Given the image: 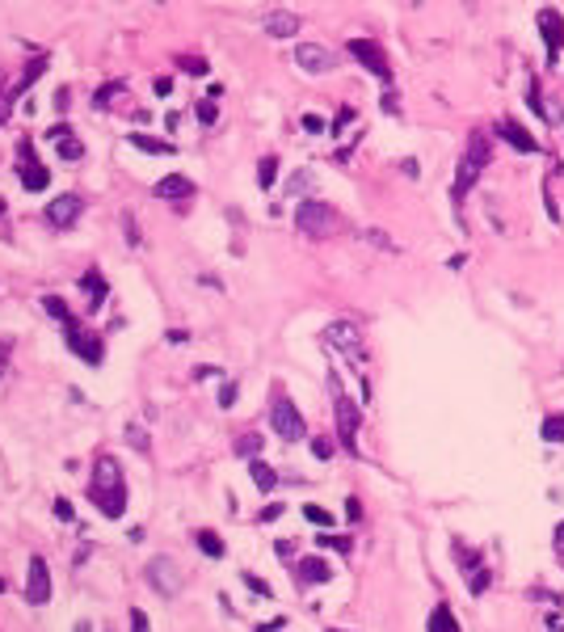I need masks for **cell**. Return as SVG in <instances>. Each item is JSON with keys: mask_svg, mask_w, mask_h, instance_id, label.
Wrapping results in <instances>:
<instances>
[{"mask_svg": "<svg viewBox=\"0 0 564 632\" xmlns=\"http://www.w3.org/2000/svg\"><path fill=\"white\" fill-rule=\"evenodd\" d=\"M88 502H93L105 519H122V515H126V481H122L118 460H110V456L97 460L93 481H88Z\"/></svg>", "mask_w": 564, "mask_h": 632, "instance_id": "obj_1", "label": "cell"}, {"mask_svg": "<svg viewBox=\"0 0 564 632\" xmlns=\"http://www.w3.org/2000/svg\"><path fill=\"white\" fill-rule=\"evenodd\" d=\"M295 228H299L303 236L324 240V236L341 232V228H346V219H341V211H337V207H329V202H320V198H308V202H299V211H295Z\"/></svg>", "mask_w": 564, "mask_h": 632, "instance_id": "obj_2", "label": "cell"}, {"mask_svg": "<svg viewBox=\"0 0 564 632\" xmlns=\"http://www.w3.org/2000/svg\"><path fill=\"white\" fill-rule=\"evenodd\" d=\"M485 165H489V143H485L480 135H472L468 156L459 160V173H455V186H451V202H455V207L468 198V190L476 186V177H480V169H485Z\"/></svg>", "mask_w": 564, "mask_h": 632, "instance_id": "obj_3", "label": "cell"}, {"mask_svg": "<svg viewBox=\"0 0 564 632\" xmlns=\"http://www.w3.org/2000/svg\"><path fill=\"white\" fill-rule=\"evenodd\" d=\"M270 426H274V430H278V439H287V443L308 439V422L299 418L295 401H291L282 388H274V401H270Z\"/></svg>", "mask_w": 564, "mask_h": 632, "instance_id": "obj_4", "label": "cell"}, {"mask_svg": "<svg viewBox=\"0 0 564 632\" xmlns=\"http://www.w3.org/2000/svg\"><path fill=\"white\" fill-rule=\"evenodd\" d=\"M147 582L160 599H173L181 591V565H173L169 557H152L147 561Z\"/></svg>", "mask_w": 564, "mask_h": 632, "instance_id": "obj_5", "label": "cell"}, {"mask_svg": "<svg viewBox=\"0 0 564 632\" xmlns=\"http://www.w3.org/2000/svg\"><path fill=\"white\" fill-rule=\"evenodd\" d=\"M346 51H350V59H358L367 72H375V76H383V80L392 76L388 55H383V46H379V42H371V38H350V46H346Z\"/></svg>", "mask_w": 564, "mask_h": 632, "instance_id": "obj_6", "label": "cell"}, {"mask_svg": "<svg viewBox=\"0 0 564 632\" xmlns=\"http://www.w3.org/2000/svg\"><path fill=\"white\" fill-rule=\"evenodd\" d=\"M80 211H84V198H80V194H55V198L46 202V211H42V215H46V224H51V228H59V232H63V228H72V224L80 219Z\"/></svg>", "mask_w": 564, "mask_h": 632, "instance_id": "obj_7", "label": "cell"}, {"mask_svg": "<svg viewBox=\"0 0 564 632\" xmlns=\"http://www.w3.org/2000/svg\"><path fill=\"white\" fill-rule=\"evenodd\" d=\"M295 63H299L303 72H312V76H324V72H333V67H337L333 51H329V46H320V42H299V46H295Z\"/></svg>", "mask_w": 564, "mask_h": 632, "instance_id": "obj_8", "label": "cell"}, {"mask_svg": "<svg viewBox=\"0 0 564 632\" xmlns=\"http://www.w3.org/2000/svg\"><path fill=\"white\" fill-rule=\"evenodd\" d=\"M25 599L34 603V607H42L46 599H51V569H46V561L34 553L29 557V578H25Z\"/></svg>", "mask_w": 564, "mask_h": 632, "instance_id": "obj_9", "label": "cell"}, {"mask_svg": "<svg viewBox=\"0 0 564 632\" xmlns=\"http://www.w3.org/2000/svg\"><path fill=\"white\" fill-rule=\"evenodd\" d=\"M17 173H21V186H25V190H46V181H51L46 165H38V160H34V148H29V139H21V160H17Z\"/></svg>", "mask_w": 564, "mask_h": 632, "instance_id": "obj_10", "label": "cell"}, {"mask_svg": "<svg viewBox=\"0 0 564 632\" xmlns=\"http://www.w3.org/2000/svg\"><path fill=\"white\" fill-rule=\"evenodd\" d=\"M333 392H337V434H341V443L354 451V434H358V422H362V418H358L354 401H350V396H346L337 384H333Z\"/></svg>", "mask_w": 564, "mask_h": 632, "instance_id": "obj_11", "label": "cell"}, {"mask_svg": "<svg viewBox=\"0 0 564 632\" xmlns=\"http://www.w3.org/2000/svg\"><path fill=\"white\" fill-rule=\"evenodd\" d=\"M329 342L337 346V350H354V359H362L367 350H362V329L358 325H350V321H337V325H329Z\"/></svg>", "mask_w": 564, "mask_h": 632, "instance_id": "obj_12", "label": "cell"}, {"mask_svg": "<svg viewBox=\"0 0 564 632\" xmlns=\"http://www.w3.org/2000/svg\"><path fill=\"white\" fill-rule=\"evenodd\" d=\"M63 329H67V346H72L76 354H84V363H93V367H97V363H101V354H105V350H101V342H97L93 333L76 329V321H67Z\"/></svg>", "mask_w": 564, "mask_h": 632, "instance_id": "obj_13", "label": "cell"}, {"mask_svg": "<svg viewBox=\"0 0 564 632\" xmlns=\"http://www.w3.org/2000/svg\"><path fill=\"white\" fill-rule=\"evenodd\" d=\"M152 194H156V198L177 202V198H190V194H194V181H190V177H181V173H169V177H160V181L152 186Z\"/></svg>", "mask_w": 564, "mask_h": 632, "instance_id": "obj_14", "label": "cell"}, {"mask_svg": "<svg viewBox=\"0 0 564 632\" xmlns=\"http://www.w3.org/2000/svg\"><path fill=\"white\" fill-rule=\"evenodd\" d=\"M295 574H299V582H308V586H312V582L324 586V582L333 578V565H329L324 557H303V561L295 565Z\"/></svg>", "mask_w": 564, "mask_h": 632, "instance_id": "obj_15", "label": "cell"}, {"mask_svg": "<svg viewBox=\"0 0 564 632\" xmlns=\"http://www.w3.org/2000/svg\"><path fill=\"white\" fill-rule=\"evenodd\" d=\"M299 25H303V21H299L291 8H274V13L265 17V30H270L274 38H295V34H299Z\"/></svg>", "mask_w": 564, "mask_h": 632, "instance_id": "obj_16", "label": "cell"}, {"mask_svg": "<svg viewBox=\"0 0 564 632\" xmlns=\"http://www.w3.org/2000/svg\"><path fill=\"white\" fill-rule=\"evenodd\" d=\"M539 30H544V38H548V46H552V55L564 46V17L556 8H539Z\"/></svg>", "mask_w": 564, "mask_h": 632, "instance_id": "obj_17", "label": "cell"}, {"mask_svg": "<svg viewBox=\"0 0 564 632\" xmlns=\"http://www.w3.org/2000/svg\"><path fill=\"white\" fill-rule=\"evenodd\" d=\"M42 72H46V55H34V59H29V63L21 67V76H17V84L8 89V101H17V97H21V93H25V89H29V84H34V80L42 76Z\"/></svg>", "mask_w": 564, "mask_h": 632, "instance_id": "obj_18", "label": "cell"}, {"mask_svg": "<svg viewBox=\"0 0 564 632\" xmlns=\"http://www.w3.org/2000/svg\"><path fill=\"white\" fill-rule=\"evenodd\" d=\"M497 135H501L506 143H514L518 152H539V143H535V135H531L527 127H514V122H497Z\"/></svg>", "mask_w": 564, "mask_h": 632, "instance_id": "obj_19", "label": "cell"}, {"mask_svg": "<svg viewBox=\"0 0 564 632\" xmlns=\"http://www.w3.org/2000/svg\"><path fill=\"white\" fill-rule=\"evenodd\" d=\"M249 477H253V485H257L261 494H274V489H278V472H274L265 460H249Z\"/></svg>", "mask_w": 564, "mask_h": 632, "instance_id": "obj_20", "label": "cell"}, {"mask_svg": "<svg viewBox=\"0 0 564 632\" xmlns=\"http://www.w3.org/2000/svg\"><path fill=\"white\" fill-rule=\"evenodd\" d=\"M131 143H135L139 152H156V156H173V143H169V139H156V135H143V131H135V135H131Z\"/></svg>", "mask_w": 564, "mask_h": 632, "instance_id": "obj_21", "label": "cell"}, {"mask_svg": "<svg viewBox=\"0 0 564 632\" xmlns=\"http://www.w3.org/2000/svg\"><path fill=\"white\" fill-rule=\"evenodd\" d=\"M308 190H316L312 169H299V173H291V177L282 181V194H308Z\"/></svg>", "mask_w": 564, "mask_h": 632, "instance_id": "obj_22", "label": "cell"}, {"mask_svg": "<svg viewBox=\"0 0 564 632\" xmlns=\"http://www.w3.org/2000/svg\"><path fill=\"white\" fill-rule=\"evenodd\" d=\"M430 632H459V620L451 616L447 603H438V607L430 612Z\"/></svg>", "mask_w": 564, "mask_h": 632, "instance_id": "obj_23", "label": "cell"}, {"mask_svg": "<svg viewBox=\"0 0 564 632\" xmlns=\"http://www.w3.org/2000/svg\"><path fill=\"white\" fill-rule=\"evenodd\" d=\"M55 152H59V160H67V165H76V160H84V143H80L76 135H67V139H59V143H55Z\"/></svg>", "mask_w": 564, "mask_h": 632, "instance_id": "obj_24", "label": "cell"}, {"mask_svg": "<svg viewBox=\"0 0 564 632\" xmlns=\"http://www.w3.org/2000/svg\"><path fill=\"white\" fill-rule=\"evenodd\" d=\"M274 177H278V156H261V165H257V186H261V190H274Z\"/></svg>", "mask_w": 564, "mask_h": 632, "instance_id": "obj_25", "label": "cell"}, {"mask_svg": "<svg viewBox=\"0 0 564 632\" xmlns=\"http://www.w3.org/2000/svg\"><path fill=\"white\" fill-rule=\"evenodd\" d=\"M316 544H320V548H333V553H341V557L354 553V540H350V536H329V531H320Z\"/></svg>", "mask_w": 564, "mask_h": 632, "instance_id": "obj_26", "label": "cell"}, {"mask_svg": "<svg viewBox=\"0 0 564 632\" xmlns=\"http://www.w3.org/2000/svg\"><path fill=\"white\" fill-rule=\"evenodd\" d=\"M539 434H544L548 443H564V413H548L544 426H539Z\"/></svg>", "mask_w": 564, "mask_h": 632, "instance_id": "obj_27", "label": "cell"}, {"mask_svg": "<svg viewBox=\"0 0 564 632\" xmlns=\"http://www.w3.org/2000/svg\"><path fill=\"white\" fill-rule=\"evenodd\" d=\"M42 312H46V316H55L59 325H67V321H72V312H67V304H63L59 295H42Z\"/></svg>", "mask_w": 564, "mask_h": 632, "instance_id": "obj_28", "label": "cell"}, {"mask_svg": "<svg viewBox=\"0 0 564 632\" xmlns=\"http://www.w3.org/2000/svg\"><path fill=\"white\" fill-rule=\"evenodd\" d=\"M84 287H88V308H97V304L105 299V283H101V274H97V270H88V274H84Z\"/></svg>", "mask_w": 564, "mask_h": 632, "instance_id": "obj_29", "label": "cell"}, {"mask_svg": "<svg viewBox=\"0 0 564 632\" xmlns=\"http://www.w3.org/2000/svg\"><path fill=\"white\" fill-rule=\"evenodd\" d=\"M194 540H198V548H202L206 557H223V540H219L215 531H194Z\"/></svg>", "mask_w": 564, "mask_h": 632, "instance_id": "obj_30", "label": "cell"}, {"mask_svg": "<svg viewBox=\"0 0 564 632\" xmlns=\"http://www.w3.org/2000/svg\"><path fill=\"white\" fill-rule=\"evenodd\" d=\"M177 67H181V72H190V76H202V72H206V59H202V55H181V59H177Z\"/></svg>", "mask_w": 564, "mask_h": 632, "instance_id": "obj_31", "label": "cell"}, {"mask_svg": "<svg viewBox=\"0 0 564 632\" xmlns=\"http://www.w3.org/2000/svg\"><path fill=\"white\" fill-rule=\"evenodd\" d=\"M215 118H219V105H215L211 97H202V101H198V122H202V127H215Z\"/></svg>", "mask_w": 564, "mask_h": 632, "instance_id": "obj_32", "label": "cell"}, {"mask_svg": "<svg viewBox=\"0 0 564 632\" xmlns=\"http://www.w3.org/2000/svg\"><path fill=\"white\" fill-rule=\"evenodd\" d=\"M236 451L257 460V451H261V434H240V439H236Z\"/></svg>", "mask_w": 564, "mask_h": 632, "instance_id": "obj_33", "label": "cell"}, {"mask_svg": "<svg viewBox=\"0 0 564 632\" xmlns=\"http://www.w3.org/2000/svg\"><path fill=\"white\" fill-rule=\"evenodd\" d=\"M303 515H308L316 527H333V515H329L324 506H312V502H308V506H303Z\"/></svg>", "mask_w": 564, "mask_h": 632, "instance_id": "obj_34", "label": "cell"}, {"mask_svg": "<svg viewBox=\"0 0 564 632\" xmlns=\"http://www.w3.org/2000/svg\"><path fill=\"white\" fill-rule=\"evenodd\" d=\"M122 89H126L122 80H114V84H101V89H97V105H110V101H114Z\"/></svg>", "mask_w": 564, "mask_h": 632, "instance_id": "obj_35", "label": "cell"}, {"mask_svg": "<svg viewBox=\"0 0 564 632\" xmlns=\"http://www.w3.org/2000/svg\"><path fill=\"white\" fill-rule=\"evenodd\" d=\"M312 456L329 460V456H333V439H329V434H316V439H312Z\"/></svg>", "mask_w": 564, "mask_h": 632, "instance_id": "obj_36", "label": "cell"}, {"mask_svg": "<svg viewBox=\"0 0 564 632\" xmlns=\"http://www.w3.org/2000/svg\"><path fill=\"white\" fill-rule=\"evenodd\" d=\"M362 240H371L375 249H396V245H392V240H388L383 232H375V228H362Z\"/></svg>", "mask_w": 564, "mask_h": 632, "instance_id": "obj_37", "label": "cell"}, {"mask_svg": "<svg viewBox=\"0 0 564 632\" xmlns=\"http://www.w3.org/2000/svg\"><path fill=\"white\" fill-rule=\"evenodd\" d=\"M282 510H287L282 502H270V506H261V510H257V523H274V519H278Z\"/></svg>", "mask_w": 564, "mask_h": 632, "instance_id": "obj_38", "label": "cell"}, {"mask_svg": "<svg viewBox=\"0 0 564 632\" xmlns=\"http://www.w3.org/2000/svg\"><path fill=\"white\" fill-rule=\"evenodd\" d=\"M244 586H249V591H257L261 599H270V595H274V591H270V586H265V582H261L257 574H249V569H244Z\"/></svg>", "mask_w": 564, "mask_h": 632, "instance_id": "obj_39", "label": "cell"}, {"mask_svg": "<svg viewBox=\"0 0 564 632\" xmlns=\"http://www.w3.org/2000/svg\"><path fill=\"white\" fill-rule=\"evenodd\" d=\"M131 632H152V624H147V616H143L139 607H131Z\"/></svg>", "mask_w": 564, "mask_h": 632, "instance_id": "obj_40", "label": "cell"}, {"mask_svg": "<svg viewBox=\"0 0 564 632\" xmlns=\"http://www.w3.org/2000/svg\"><path fill=\"white\" fill-rule=\"evenodd\" d=\"M303 131H312V135H316V131H329V122H324L320 114H303Z\"/></svg>", "mask_w": 564, "mask_h": 632, "instance_id": "obj_41", "label": "cell"}, {"mask_svg": "<svg viewBox=\"0 0 564 632\" xmlns=\"http://www.w3.org/2000/svg\"><path fill=\"white\" fill-rule=\"evenodd\" d=\"M67 135H72V127H67V122H55V127H46V139H55V143H59V139H67Z\"/></svg>", "mask_w": 564, "mask_h": 632, "instance_id": "obj_42", "label": "cell"}, {"mask_svg": "<svg viewBox=\"0 0 564 632\" xmlns=\"http://www.w3.org/2000/svg\"><path fill=\"white\" fill-rule=\"evenodd\" d=\"M122 228H126V240H131V245H139V228H135V215H131V211L122 215Z\"/></svg>", "mask_w": 564, "mask_h": 632, "instance_id": "obj_43", "label": "cell"}, {"mask_svg": "<svg viewBox=\"0 0 564 632\" xmlns=\"http://www.w3.org/2000/svg\"><path fill=\"white\" fill-rule=\"evenodd\" d=\"M219 405H223V409H232V405H236V384H223V392H219Z\"/></svg>", "mask_w": 564, "mask_h": 632, "instance_id": "obj_44", "label": "cell"}, {"mask_svg": "<svg viewBox=\"0 0 564 632\" xmlns=\"http://www.w3.org/2000/svg\"><path fill=\"white\" fill-rule=\"evenodd\" d=\"M126 439H131V447H139V451H147V439L139 434V426H126Z\"/></svg>", "mask_w": 564, "mask_h": 632, "instance_id": "obj_45", "label": "cell"}, {"mask_svg": "<svg viewBox=\"0 0 564 632\" xmlns=\"http://www.w3.org/2000/svg\"><path fill=\"white\" fill-rule=\"evenodd\" d=\"M55 519H63V523L72 519V502L67 498H55Z\"/></svg>", "mask_w": 564, "mask_h": 632, "instance_id": "obj_46", "label": "cell"}, {"mask_svg": "<svg viewBox=\"0 0 564 632\" xmlns=\"http://www.w3.org/2000/svg\"><path fill=\"white\" fill-rule=\"evenodd\" d=\"M274 553H278V557H295V540H278Z\"/></svg>", "mask_w": 564, "mask_h": 632, "instance_id": "obj_47", "label": "cell"}, {"mask_svg": "<svg viewBox=\"0 0 564 632\" xmlns=\"http://www.w3.org/2000/svg\"><path fill=\"white\" fill-rule=\"evenodd\" d=\"M278 628H287V616H278V620H265L257 632H278Z\"/></svg>", "mask_w": 564, "mask_h": 632, "instance_id": "obj_48", "label": "cell"}, {"mask_svg": "<svg viewBox=\"0 0 564 632\" xmlns=\"http://www.w3.org/2000/svg\"><path fill=\"white\" fill-rule=\"evenodd\" d=\"M346 122H354V110H350V105L337 114V127H333V131H346Z\"/></svg>", "mask_w": 564, "mask_h": 632, "instance_id": "obj_49", "label": "cell"}, {"mask_svg": "<svg viewBox=\"0 0 564 632\" xmlns=\"http://www.w3.org/2000/svg\"><path fill=\"white\" fill-rule=\"evenodd\" d=\"M346 515H350V519H362V506H358V498H350V502H346Z\"/></svg>", "mask_w": 564, "mask_h": 632, "instance_id": "obj_50", "label": "cell"}, {"mask_svg": "<svg viewBox=\"0 0 564 632\" xmlns=\"http://www.w3.org/2000/svg\"><path fill=\"white\" fill-rule=\"evenodd\" d=\"M8 105H13V101H8V93H0V127L8 122Z\"/></svg>", "mask_w": 564, "mask_h": 632, "instance_id": "obj_51", "label": "cell"}, {"mask_svg": "<svg viewBox=\"0 0 564 632\" xmlns=\"http://www.w3.org/2000/svg\"><path fill=\"white\" fill-rule=\"evenodd\" d=\"M13 354V342H0V371H4V359Z\"/></svg>", "mask_w": 564, "mask_h": 632, "instance_id": "obj_52", "label": "cell"}, {"mask_svg": "<svg viewBox=\"0 0 564 632\" xmlns=\"http://www.w3.org/2000/svg\"><path fill=\"white\" fill-rule=\"evenodd\" d=\"M556 548L564 553V523H560V531H556Z\"/></svg>", "mask_w": 564, "mask_h": 632, "instance_id": "obj_53", "label": "cell"}, {"mask_svg": "<svg viewBox=\"0 0 564 632\" xmlns=\"http://www.w3.org/2000/svg\"><path fill=\"white\" fill-rule=\"evenodd\" d=\"M4 207H8V202H4V198H0V215H4Z\"/></svg>", "mask_w": 564, "mask_h": 632, "instance_id": "obj_54", "label": "cell"}, {"mask_svg": "<svg viewBox=\"0 0 564 632\" xmlns=\"http://www.w3.org/2000/svg\"><path fill=\"white\" fill-rule=\"evenodd\" d=\"M0 595H4V582H0Z\"/></svg>", "mask_w": 564, "mask_h": 632, "instance_id": "obj_55", "label": "cell"}]
</instances>
